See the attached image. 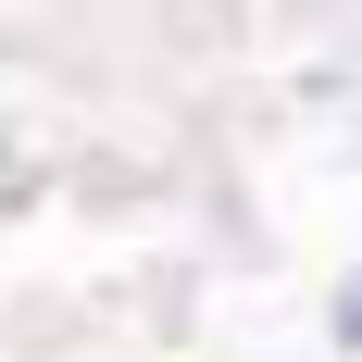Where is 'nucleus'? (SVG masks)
Listing matches in <instances>:
<instances>
[{
    "mask_svg": "<svg viewBox=\"0 0 362 362\" xmlns=\"http://www.w3.org/2000/svg\"><path fill=\"white\" fill-rule=\"evenodd\" d=\"M337 350H362V262H350V288H337Z\"/></svg>",
    "mask_w": 362,
    "mask_h": 362,
    "instance_id": "obj_1",
    "label": "nucleus"
}]
</instances>
